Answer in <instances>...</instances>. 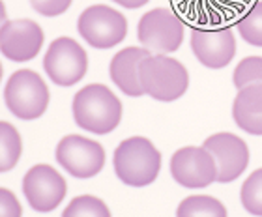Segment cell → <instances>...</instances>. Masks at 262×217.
<instances>
[{
	"instance_id": "obj_25",
	"label": "cell",
	"mask_w": 262,
	"mask_h": 217,
	"mask_svg": "<svg viewBox=\"0 0 262 217\" xmlns=\"http://www.w3.org/2000/svg\"><path fill=\"white\" fill-rule=\"evenodd\" d=\"M4 25H6V6H4V2L0 0V30H2Z\"/></svg>"
},
{
	"instance_id": "obj_6",
	"label": "cell",
	"mask_w": 262,
	"mask_h": 217,
	"mask_svg": "<svg viewBox=\"0 0 262 217\" xmlns=\"http://www.w3.org/2000/svg\"><path fill=\"white\" fill-rule=\"evenodd\" d=\"M137 38L148 51L158 54L174 53L184 41V21L169 8H154L141 17Z\"/></svg>"
},
{
	"instance_id": "obj_21",
	"label": "cell",
	"mask_w": 262,
	"mask_h": 217,
	"mask_svg": "<svg viewBox=\"0 0 262 217\" xmlns=\"http://www.w3.org/2000/svg\"><path fill=\"white\" fill-rule=\"evenodd\" d=\"M232 81L238 90L251 84H262V56H247L242 60L232 73Z\"/></svg>"
},
{
	"instance_id": "obj_1",
	"label": "cell",
	"mask_w": 262,
	"mask_h": 217,
	"mask_svg": "<svg viewBox=\"0 0 262 217\" xmlns=\"http://www.w3.org/2000/svg\"><path fill=\"white\" fill-rule=\"evenodd\" d=\"M71 108L75 124L94 135H107L122 120L120 99L105 84H88L79 90Z\"/></svg>"
},
{
	"instance_id": "obj_7",
	"label": "cell",
	"mask_w": 262,
	"mask_h": 217,
	"mask_svg": "<svg viewBox=\"0 0 262 217\" xmlns=\"http://www.w3.org/2000/svg\"><path fill=\"white\" fill-rule=\"evenodd\" d=\"M43 70L58 86H73L86 75V51L73 38H56L45 53Z\"/></svg>"
},
{
	"instance_id": "obj_8",
	"label": "cell",
	"mask_w": 262,
	"mask_h": 217,
	"mask_svg": "<svg viewBox=\"0 0 262 217\" xmlns=\"http://www.w3.org/2000/svg\"><path fill=\"white\" fill-rule=\"evenodd\" d=\"M56 161L79 180H88L103 168L105 150L99 142L82 135H66L56 146Z\"/></svg>"
},
{
	"instance_id": "obj_16",
	"label": "cell",
	"mask_w": 262,
	"mask_h": 217,
	"mask_svg": "<svg viewBox=\"0 0 262 217\" xmlns=\"http://www.w3.org/2000/svg\"><path fill=\"white\" fill-rule=\"evenodd\" d=\"M23 141L15 125L0 120V172H8L19 163Z\"/></svg>"
},
{
	"instance_id": "obj_12",
	"label": "cell",
	"mask_w": 262,
	"mask_h": 217,
	"mask_svg": "<svg viewBox=\"0 0 262 217\" xmlns=\"http://www.w3.org/2000/svg\"><path fill=\"white\" fill-rule=\"evenodd\" d=\"M43 39V30L32 19L6 21L0 30V53L11 62H28L38 56Z\"/></svg>"
},
{
	"instance_id": "obj_20",
	"label": "cell",
	"mask_w": 262,
	"mask_h": 217,
	"mask_svg": "<svg viewBox=\"0 0 262 217\" xmlns=\"http://www.w3.org/2000/svg\"><path fill=\"white\" fill-rule=\"evenodd\" d=\"M242 204L253 215L262 217V168H257L244 182L240 191Z\"/></svg>"
},
{
	"instance_id": "obj_9",
	"label": "cell",
	"mask_w": 262,
	"mask_h": 217,
	"mask_svg": "<svg viewBox=\"0 0 262 217\" xmlns=\"http://www.w3.org/2000/svg\"><path fill=\"white\" fill-rule=\"evenodd\" d=\"M23 193L32 210L47 213L60 206L68 193V184L51 165H34L23 178Z\"/></svg>"
},
{
	"instance_id": "obj_4",
	"label": "cell",
	"mask_w": 262,
	"mask_h": 217,
	"mask_svg": "<svg viewBox=\"0 0 262 217\" xmlns=\"http://www.w3.org/2000/svg\"><path fill=\"white\" fill-rule=\"evenodd\" d=\"M49 88L32 70H19L8 79L4 88V103L19 120H36L47 111Z\"/></svg>"
},
{
	"instance_id": "obj_26",
	"label": "cell",
	"mask_w": 262,
	"mask_h": 217,
	"mask_svg": "<svg viewBox=\"0 0 262 217\" xmlns=\"http://www.w3.org/2000/svg\"><path fill=\"white\" fill-rule=\"evenodd\" d=\"M0 81H2V64H0Z\"/></svg>"
},
{
	"instance_id": "obj_23",
	"label": "cell",
	"mask_w": 262,
	"mask_h": 217,
	"mask_svg": "<svg viewBox=\"0 0 262 217\" xmlns=\"http://www.w3.org/2000/svg\"><path fill=\"white\" fill-rule=\"evenodd\" d=\"M0 217H23V208L10 189L0 187Z\"/></svg>"
},
{
	"instance_id": "obj_10",
	"label": "cell",
	"mask_w": 262,
	"mask_h": 217,
	"mask_svg": "<svg viewBox=\"0 0 262 217\" xmlns=\"http://www.w3.org/2000/svg\"><path fill=\"white\" fill-rule=\"evenodd\" d=\"M170 174L184 187L201 189L217 182V165L204 146H186L172 154Z\"/></svg>"
},
{
	"instance_id": "obj_15",
	"label": "cell",
	"mask_w": 262,
	"mask_h": 217,
	"mask_svg": "<svg viewBox=\"0 0 262 217\" xmlns=\"http://www.w3.org/2000/svg\"><path fill=\"white\" fill-rule=\"evenodd\" d=\"M232 118L246 133L262 137V84L238 90L232 103Z\"/></svg>"
},
{
	"instance_id": "obj_17",
	"label": "cell",
	"mask_w": 262,
	"mask_h": 217,
	"mask_svg": "<svg viewBox=\"0 0 262 217\" xmlns=\"http://www.w3.org/2000/svg\"><path fill=\"white\" fill-rule=\"evenodd\" d=\"M176 217H227L223 202L208 195H191L180 202Z\"/></svg>"
},
{
	"instance_id": "obj_13",
	"label": "cell",
	"mask_w": 262,
	"mask_h": 217,
	"mask_svg": "<svg viewBox=\"0 0 262 217\" xmlns=\"http://www.w3.org/2000/svg\"><path fill=\"white\" fill-rule=\"evenodd\" d=\"M204 148L217 165V182L229 184L244 174L249 165V148L246 141L232 133H215L204 141Z\"/></svg>"
},
{
	"instance_id": "obj_3",
	"label": "cell",
	"mask_w": 262,
	"mask_h": 217,
	"mask_svg": "<svg viewBox=\"0 0 262 217\" xmlns=\"http://www.w3.org/2000/svg\"><path fill=\"white\" fill-rule=\"evenodd\" d=\"M142 92L158 101H174L187 92L189 73L180 60L167 54H150L139 64Z\"/></svg>"
},
{
	"instance_id": "obj_22",
	"label": "cell",
	"mask_w": 262,
	"mask_h": 217,
	"mask_svg": "<svg viewBox=\"0 0 262 217\" xmlns=\"http://www.w3.org/2000/svg\"><path fill=\"white\" fill-rule=\"evenodd\" d=\"M30 4L39 15L43 17H56L62 15L71 6V0H30Z\"/></svg>"
},
{
	"instance_id": "obj_18",
	"label": "cell",
	"mask_w": 262,
	"mask_h": 217,
	"mask_svg": "<svg viewBox=\"0 0 262 217\" xmlns=\"http://www.w3.org/2000/svg\"><path fill=\"white\" fill-rule=\"evenodd\" d=\"M236 28L247 44L262 47V0H255L242 17L236 21Z\"/></svg>"
},
{
	"instance_id": "obj_11",
	"label": "cell",
	"mask_w": 262,
	"mask_h": 217,
	"mask_svg": "<svg viewBox=\"0 0 262 217\" xmlns=\"http://www.w3.org/2000/svg\"><path fill=\"white\" fill-rule=\"evenodd\" d=\"M191 49L202 66L221 70L232 62L236 54V39L232 28L223 27H195L191 30Z\"/></svg>"
},
{
	"instance_id": "obj_2",
	"label": "cell",
	"mask_w": 262,
	"mask_h": 217,
	"mask_svg": "<svg viewBox=\"0 0 262 217\" xmlns=\"http://www.w3.org/2000/svg\"><path fill=\"white\" fill-rule=\"evenodd\" d=\"M118 180L131 187H144L156 182L161 170V154L152 141L144 137H129L122 141L113 156Z\"/></svg>"
},
{
	"instance_id": "obj_24",
	"label": "cell",
	"mask_w": 262,
	"mask_h": 217,
	"mask_svg": "<svg viewBox=\"0 0 262 217\" xmlns=\"http://www.w3.org/2000/svg\"><path fill=\"white\" fill-rule=\"evenodd\" d=\"M113 2L124 6V8H127V10H135V8H141V6L148 4L150 0H113Z\"/></svg>"
},
{
	"instance_id": "obj_14",
	"label": "cell",
	"mask_w": 262,
	"mask_h": 217,
	"mask_svg": "<svg viewBox=\"0 0 262 217\" xmlns=\"http://www.w3.org/2000/svg\"><path fill=\"white\" fill-rule=\"evenodd\" d=\"M146 56H150V51L144 47H126L120 53H116L111 60V79L126 96L139 98L144 94L141 81H139V64Z\"/></svg>"
},
{
	"instance_id": "obj_5",
	"label": "cell",
	"mask_w": 262,
	"mask_h": 217,
	"mask_svg": "<svg viewBox=\"0 0 262 217\" xmlns=\"http://www.w3.org/2000/svg\"><path fill=\"white\" fill-rule=\"evenodd\" d=\"M77 30L94 49H111L127 36V19L111 6H90L79 15Z\"/></svg>"
},
{
	"instance_id": "obj_19",
	"label": "cell",
	"mask_w": 262,
	"mask_h": 217,
	"mask_svg": "<svg viewBox=\"0 0 262 217\" xmlns=\"http://www.w3.org/2000/svg\"><path fill=\"white\" fill-rule=\"evenodd\" d=\"M62 217H111V212L107 204L98 197L81 195L68 204Z\"/></svg>"
}]
</instances>
